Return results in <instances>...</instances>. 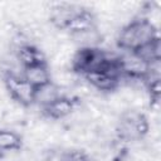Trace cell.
<instances>
[{
	"label": "cell",
	"mask_w": 161,
	"mask_h": 161,
	"mask_svg": "<svg viewBox=\"0 0 161 161\" xmlns=\"http://www.w3.org/2000/svg\"><path fill=\"white\" fill-rule=\"evenodd\" d=\"M21 75L36 89L38 94L52 86V75H50L48 63L23 68Z\"/></svg>",
	"instance_id": "9"
},
{
	"label": "cell",
	"mask_w": 161,
	"mask_h": 161,
	"mask_svg": "<svg viewBox=\"0 0 161 161\" xmlns=\"http://www.w3.org/2000/svg\"><path fill=\"white\" fill-rule=\"evenodd\" d=\"M157 40L160 36L156 26L146 18H137L121 29L117 47L123 53H138Z\"/></svg>",
	"instance_id": "1"
},
{
	"label": "cell",
	"mask_w": 161,
	"mask_h": 161,
	"mask_svg": "<svg viewBox=\"0 0 161 161\" xmlns=\"http://www.w3.org/2000/svg\"><path fill=\"white\" fill-rule=\"evenodd\" d=\"M84 78L88 80V83H91L98 91H102V92L116 91L122 79V75L119 73L118 64H117V58H112L106 67L84 75Z\"/></svg>",
	"instance_id": "5"
},
{
	"label": "cell",
	"mask_w": 161,
	"mask_h": 161,
	"mask_svg": "<svg viewBox=\"0 0 161 161\" xmlns=\"http://www.w3.org/2000/svg\"><path fill=\"white\" fill-rule=\"evenodd\" d=\"M23 147V137L13 130L0 128V152L19 151Z\"/></svg>",
	"instance_id": "12"
},
{
	"label": "cell",
	"mask_w": 161,
	"mask_h": 161,
	"mask_svg": "<svg viewBox=\"0 0 161 161\" xmlns=\"http://www.w3.org/2000/svg\"><path fill=\"white\" fill-rule=\"evenodd\" d=\"M111 59L112 57H109L104 50L97 47L86 45L79 48L75 55L73 57L72 69L74 73H78L84 77L106 67L111 62Z\"/></svg>",
	"instance_id": "2"
},
{
	"label": "cell",
	"mask_w": 161,
	"mask_h": 161,
	"mask_svg": "<svg viewBox=\"0 0 161 161\" xmlns=\"http://www.w3.org/2000/svg\"><path fill=\"white\" fill-rule=\"evenodd\" d=\"M75 103V99L69 96L57 94L42 102V112L50 119H62L74 111Z\"/></svg>",
	"instance_id": "7"
},
{
	"label": "cell",
	"mask_w": 161,
	"mask_h": 161,
	"mask_svg": "<svg viewBox=\"0 0 161 161\" xmlns=\"http://www.w3.org/2000/svg\"><path fill=\"white\" fill-rule=\"evenodd\" d=\"M150 130L147 117L138 111L125 112L117 123V135L122 141H138L143 138Z\"/></svg>",
	"instance_id": "3"
},
{
	"label": "cell",
	"mask_w": 161,
	"mask_h": 161,
	"mask_svg": "<svg viewBox=\"0 0 161 161\" xmlns=\"http://www.w3.org/2000/svg\"><path fill=\"white\" fill-rule=\"evenodd\" d=\"M79 10L78 6L74 5H57L53 8L50 14V21L59 29L64 30L69 20L73 18V15Z\"/></svg>",
	"instance_id": "11"
},
{
	"label": "cell",
	"mask_w": 161,
	"mask_h": 161,
	"mask_svg": "<svg viewBox=\"0 0 161 161\" xmlns=\"http://www.w3.org/2000/svg\"><path fill=\"white\" fill-rule=\"evenodd\" d=\"M4 83L9 96L20 106L30 107L38 101L36 89L21 74L8 72L4 77Z\"/></svg>",
	"instance_id": "4"
},
{
	"label": "cell",
	"mask_w": 161,
	"mask_h": 161,
	"mask_svg": "<svg viewBox=\"0 0 161 161\" xmlns=\"http://www.w3.org/2000/svg\"><path fill=\"white\" fill-rule=\"evenodd\" d=\"M117 58V64L119 73L126 78L137 79V80H145L146 77L150 73L151 64L153 62H147L145 58H142L137 53H123Z\"/></svg>",
	"instance_id": "6"
},
{
	"label": "cell",
	"mask_w": 161,
	"mask_h": 161,
	"mask_svg": "<svg viewBox=\"0 0 161 161\" xmlns=\"http://www.w3.org/2000/svg\"><path fill=\"white\" fill-rule=\"evenodd\" d=\"M16 58H18V60L23 68L47 63L44 54L35 45H31V44L20 45L16 50Z\"/></svg>",
	"instance_id": "10"
},
{
	"label": "cell",
	"mask_w": 161,
	"mask_h": 161,
	"mask_svg": "<svg viewBox=\"0 0 161 161\" xmlns=\"http://www.w3.org/2000/svg\"><path fill=\"white\" fill-rule=\"evenodd\" d=\"M97 28V19L94 14L84 8H79V10L73 15L69 23L65 26V31L72 35H86L94 31Z\"/></svg>",
	"instance_id": "8"
},
{
	"label": "cell",
	"mask_w": 161,
	"mask_h": 161,
	"mask_svg": "<svg viewBox=\"0 0 161 161\" xmlns=\"http://www.w3.org/2000/svg\"><path fill=\"white\" fill-rule=\"evenodd\" d=\"M59 161H89V157L83 150L70 148L60 155Z\"/></svg>",
	"instance_id": "13"
}]
</instances>
